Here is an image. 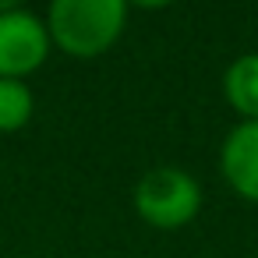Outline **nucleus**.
Here are the masks:
<instances>
[{"label": "nucleus", "instance_id": "1", "mask_svg": "<svg viewBox=\"0 0 258 258\" xmlns=\"http://www.w3.org/2000/svg\"><path fill=\"white\" fill-rule=\"evenodd\" d=\"M43 22L57 50L78 60H92L124 36L127 4L124 0H53Z\"/></svg>", "mask_w": 258, "mask_h": 258}, {"label": "nucleus", "instance_id": "2", "mask_svg": "<svg viewBox=\"0 0 258 258\" xmlns=\"http://www.w3.org/2000/svg\"><path fill=\"white\" fill-rule=\"evenodd\" d=\"M135 212L152 230H184L202 212V184L180 166H152L135 184Z\"/></svg>", "mask_w": 258, "mask_h": 258}, {"label": "nucleus", "instance_id": "3", "mask_svg": "<svg viewBox=\"0 0 258 258\" xmlns=\"http://www.w3.org/2000/svg\"><path fill=\"white\" fill-rule=\"evenodd\" d=\"M50 32L39 15L15 4L0 11V78L25 82L50 57Z\"/></svg>", "mask_w": 258, "mask_h": 258}, {"label": "nucleus", "instance_id": "4", "mask_svg": "<svg viewBox=\"0 0 258 258\" xmlns=\"http://www.w3.org/2000/svg\"><path fill=\"white\" fill-rule=\"evenodd\" d=\"M223 180L251 205H258V120H240L219 145Z\"/></svg>", "mask_w": 258, "mask_h": 258}, {"label": "nucleus", "instance_id": "5", "mask_svg": "<svg viewBox=\"0 0 258 258\" xmlns=\"http://www.w3.org/2000/svg\"><path fill=\"white\" fill-rule=\"evenodd\" d=\"M223 99L240 120H258V53H240L226 64Z\"/></svg>", "mask_w": 258, "mask_h": 258}, {"label": "nucleus", "instance_id": "6", "mask_svg": "<svg viewBox=\"0 0 258 258\" xmlns=\"http://www.w3.org/2000/svg\"><path fill=\"white\" fill-rule=\"evenodd\" d=\"M32 110H36V96L25 82L0 78V135L22 131L32 120Z\"/></svg>", "mask_w": 258, "mask_h": 258}]
</instances>
